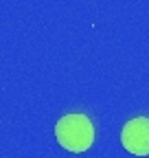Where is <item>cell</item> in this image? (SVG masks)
<instances>
[{
    "label": "cell",
    "mask_w": 149,
    "mask_h": 158,
    "mask_svg": "<svg viewBox=\"0 0 149 158\" xmlns=\"http://www.w3.org/2000/svg\"><path fill=\"white\" fill-rule=\"evenodd\" d=\"M55 136L64 149L72 154H81L95 143V125L86 114L79 112L64 114L55 125Z\"/></svg>",
    "instance_id": "1"
},
{
    "label": "cell",
    "mask_w": 149,
    "mask_h": 158,
    "mask_svg": "<svg viewBox=\"0 0 149 158\" xmlns=\"http://www.w3.org/2000/svg\"><path fill=\"white\" fill-rule=\"evenodd\" d=\"M123 147L134 156H149V116H136L121 130Z\"/></svg>",
    "instance_id": "2"
}]
</instances>
